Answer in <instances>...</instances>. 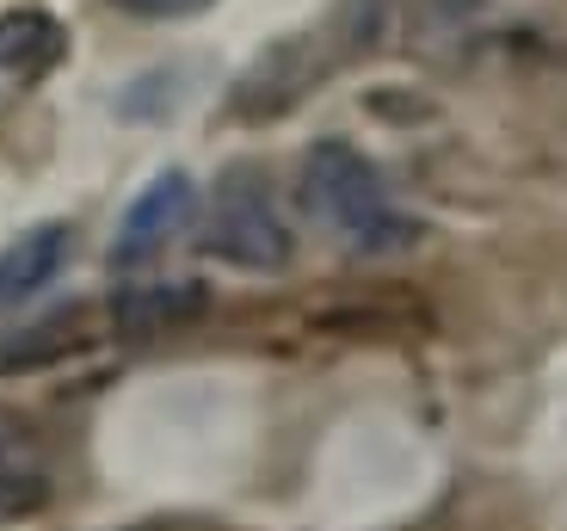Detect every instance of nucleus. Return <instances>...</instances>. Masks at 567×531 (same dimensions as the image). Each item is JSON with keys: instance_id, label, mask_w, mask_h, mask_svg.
Masks as SVG:
<instances>
[{"instance_id": "1", "label": "nucleus", "mask_w": 567, "mask_h": 531, "mask_svg": "<svg viewBox=\"0 0 567 531\" xmlns=\"http://www.w3.org/2000/svg\"><path fill=\"white\" fill-rule=\"evenodd\" d=\"M297 198H302L315 229H327L333 242L352 247V254H395V247L413 242V223L389 198L383 173L370 167L352 143H315L302 155Z\"/></svg>"}, {"instance_id": "2", "label": "nucleus", "mask_w": 567, "mask_h": 531, "mask_svg": "<svg viewBox=\"0 0 567 531\" xmlns=\"http://www.w3.org/2000/svg\"><path fill=\"white\" fill-rule=\"evenodd\" d=\"M216 259L241 273H284L290 266V223H284L271 180L259 167H228L210 192V229H204Z\"/></svg>"}, {"instance_id": "3", "label": "nucleus", "mask_w": 567, "mask_h": 531, "mask_svg": "<svg viewBox=\"0 0 567 531\" xmlns=\"http://www.w3.org/2000/svg\"><path fill=\"white\" fill-rule=\"evenodd\" d=\"M192 216H198V186H192L179 167L155 173V180L130 198L124 223H117V242H112V259L117 266H136V259L161 254L173 235H185Z\"/></svg>"}, {"instance_id": "4", "label": "nucleus", "mask_w": 567, "mask_h": 531, "mask_svg": "<svg viewBox=\"0 0 567 531\" xmlns=\"http://www.w3.org/2000/svg\"><path fill=\"white\" fill-rule=\"evenodd\" d=\"M69 242H74L69 223H38V229H25L13 247H0V309L38 297V290L62 273Z\"/></svg>"}, {"instance_id": "5", "label": "nucleus", "mask_w": 567, "mask_h": 531, "mask_svg": "<svg viewBox=\"0 0 567 531\" xmlns=\"http://www.w3.org/2000/svg\"><path fill=\"white\" fill-rule=\"evenodd\" d=\"M69 50V31L50 13H0V74L7 81H38Z\"/></svg>"}, {"instance_id": "6", "label": "nucleus", "mask_w": 567, "mask_h": 531, "mask_svg": "<svg viewBox=\"0 0 567 531\" xmlns=\"http://www.w3.org/2000/svg\"><path fill=\"white\" fill-rule=\"evenodd\" d=\"M50 501V482L38 470V439L13 415H0V525L25 519Z\"/></svg>"}, {"instance_id": "7", "label": "nucleus", "mask_w": 567, "mask_h": 531, "mask_svg": "<svg viewBox=\"0 0 567 531\" xmlns=\"http://www.w3.org/2000/svg\"><path fill=\"white\" fill-rule=\"evenodd\" d=\"M198 309H204L198 285H155V290H130L117 303V321L130 334H155L161 321H185V316H198Z\"/></svg>"}, {"instance_id": "8", "label": "nucleus", "mask_w": 567, "mask_h": 531, "mask_svg": "<svg viewBox=\"0 0 567 531\" xmlns=\"http://www.w3.org/2000/svg\"><path fill=\"white\" fill-rule=\"evenodd\" d=\"M112 7L130 19H192L204 7H216V0H112Z\"/></svg>"}]
</instances>
